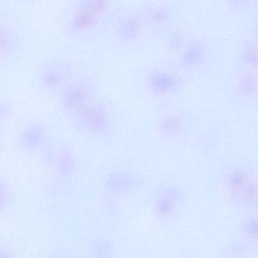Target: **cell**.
Wrapping results in <instances>:
<instances>
[{"label": "cell", "instance_id": "6da1fadb", "mask_svg": "<svg viewBox=\"0 0 258 258\" xmlns=\"http://www.w3.org/2000/svg\"><path fill=\"white\" fill-rule=\"evenodd\" d=\"M111 8V3L105 0L78 2L67 22L68 31L74 36H83L96 30Z\"/></svg>", "mask_w": 258, "mask_h": 258}, {"label": "cell", "instance_id": "7a4b0ae2", "mask_svg": "<svg viewBox=\"0 0 258 258\" xmlns=\"http://www.w3.org/2000/svg\"><path fill=\"white\" fill-rule=\"evenodd\" d=\"M76 125L83 133L101 136L111 130V112L104 103L92 101L74 115Z\"/></svg>", "mask_w": 258, "mask_h": 258}, {"label": "cell", "instance_id": "3957f363", "mask_svg": "<svg viewBox=\"0 0 258 258\" xmlns=\"http://www.w3.org/2000/svg\"><path fill=\"white\" fill-rule=\"evenodd\" d=\"M93 86L87 80H78L68 85L60 98L63 111L70 115H75L93 101Z\"/></svg>", "mask_w": 258, "mask_h": 258}, {"label": "cell", "instance_id": "277c9868", "mask_svg": "<svg viewBox=\"0 0 258 258\" xmlns=\"http://www.w3.org/2000/svg\"><path fill=\"white\" fill-rule=\"evenodd\" d=\"M145 83L152 93L169 95L179 91L182 81L175 72L163 68H155L147 73Z\"/></svg>", "mask_w": 258, "mask_h": 258}, {"label": "cell", "instance_id": "5b68a950", "mask_svg": "<svg viewBox=\"0 0 258 258\" xmlns=\"http://www.w3.org/2000/svg\"><path fill=\"white\" fill-rule=\"evenodd\" d=\"M144 23L141 15L131 13L124 15L116 24L115 34L121 42H135L141 36Z\"/></svg>", "mask_w": 258, "mask_h": 258}, {"label": "cell", "instance_id": "8992f818", "mask_svg": "<svg viewBox=\"0 0 258 258\" xmlns=\"http://www.w3.org/2000/svg\"><path fill=\"white\" fill-rule=\"evenodd\" d=\"M69 68L64 65H49L39 74V83L46 89H57L64 84L69 77Z\"/></svg>", "mask_w": 258, "mask_h": 258}, {"label": "cell", "instance_id": "52a82bcc", "mask_svg": "<svg viewBox=\"0 0 258 258\" xmlns=\"http://www.w3.org/2000/svg\"><path fill=\"white\" fill-rule=\"evenodd\" d=\"M46 137L45 126L40 123H32L21 130L19 142L26 149H36L45 142Z\"/></svg>", "mask_w": 258, "mask_h": 258}, {"label": "cell", "instance_id": "ba28073f", "mask_svg": "<svg viewBox=\"0 0 258 258\" xmlns=\"http://www.w3.org/2000/svg\"><path fill=\"white\" fill-rule=\"evenodd\" d=\"M183 118L176 112H168L161 117L158 122L159 133L167 138H176L183 131Z\"/></svg>", "mask_w": 258, "mask_h": 258}, {"label": "cell", "instance_id": "9c48e42d", "mask_svg": "<svg viewBox=\"0 0 258 258\" xmlns=\"http://www.w3.org/2000/svg\"><path fill=\"white\" fill-rule=\"evenodd\" d=\"M172 15V10L169 6L158 3L148 6L141 15L145 22L155 26H162L169 22Z\"/></svg>", "mask_w": 258, "mask_h": 258}, {"label": "cell", "instance_id": "30bf717a", "mask_svg": "<svg viewBox=\"0 0 258 258\" xmlns=\"http://www.w3.org/2000/svg\"><path fill=\"white\" fill-rule=\"evenodd\" d=\"M17 37L14 30L0 22V58L11 56L16 48Z\"/></svg>", "mask_w": 258, "mask_h": 258}, {"label": "cell", "instance_id": "8fae6325", "mask_svg": "<svg viewBox=\"0 0 258 258\" xmlns=\"http://www.w3.org/2000/svg\"><path fill=\"white\" fill-rule=\"evenodd\" d=\"M203 55L201 47L196 44H189L183 47L181 54L179 56V64L183 68L195 66L200 62Z\"/></svg>", "mask_w": 258, "mask_h": 258}, {"label": "cell", "instance_id": "7c38bea8", "mask_svg": "<svg viewBox=\"0 0 258 258\" xmlns=\"http://www.w3.org/2000/svg\"><path fill=\"white\" fill-rule=\"evenodd\" d=\"M76 160L74 152L69 148H62L57 156V165L60 171L70 172L74 169Z\"/></svg>", "mask_w": 258, "mask_h": 258}, {"label": "cell", "instance_id": "4fadbf2b", "mask_svg": "<svg viewBox=\"0 0 258 258\" xmlns=\"http://www.w3.org/2000/svg\"><path fill=\"white\" fill-rule=\"evenodd\" d=\"M184 42V36H183V33L180 32V30L173 32V33L168 36V41H167L168 47H169V48H171V50L180 49V48L183 46Z\"/></svg>", "mask_w": 258, "mask_h": 258}, {"label": "cell", "instance_id": "5bb4252c", "mask_svg": "<svg viewBox=\"0 0 258 258\" xmlns=\"http://www.w3.org/2000/svg\"><path fill=\"white\" fill-rule=\"evenodd\" d=\"M12 110V106L6 101H0V123L4 121Z\"/></svg>", "mask_w": 258, "mask_h": 258}]
</instances>
